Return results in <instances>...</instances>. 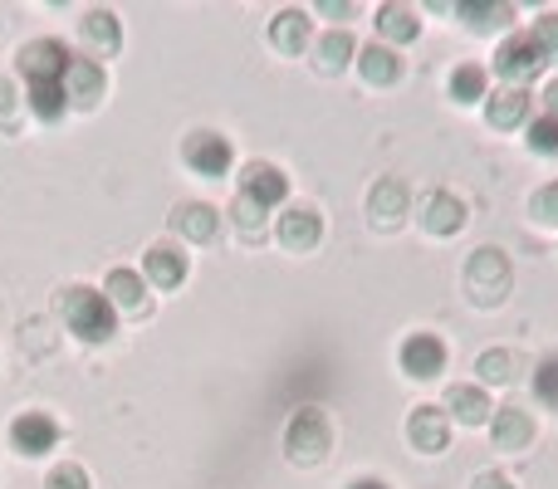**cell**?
<instances>
[{"label":"cell","mask_w":558,"mask_h":489,"mask_svg":"<svg viewBox=\"0 0 558 489\" xmlns=\"http://www.w3.org/2000/svg\"><path fill=\"white\" fill-rule=\"evenodd\" d=\"M59 314H64L69 333L84 338V343H108V338L118 333V308H113V298H108L104 289H88V284L64 289Z\"/></svg>","instance_id":"6da1fadb"},{"label":"cell","mask_w":558,"mask_h":489,"mask_svg":"<svg viewBox=\"0 0 558 489\" xmlns=\"http://www.w3.org/2000/svg\"><path fill=\"white\" fill-rule=\"evenodd\" d=\"M510 284H514V269H510V255L495 245L475 249L471 265H465V289H471V298L481 308H495L510 298Z\"/></svg>","instance_id":"7a4b0ae2"},{"label":"cell","mask_w":558,"mask_h":489,"mask_svg":"<svg viewBox=\"0 0 558 489\" xmlns=\"http://www.w3.org/2000/svg\"><path fill=\"white\" fill-rule=\"evenodd\" d=\"M328 445H333V426H328V416L318 412V406H304V412L289 416L284 451L294 465H318L328 455Z\"/></svg>","instance_id":"3957f363"},{"label":"cell","mask_w":558,"mask_h":489,"mask_svg":"<svg viewBox=\"0 0 558 489\" xmlns=\"http://www.w3.org/2000/svg\"><path fill=\"white\" fill-rule=\"evenodd\" d=\"M544 64H549V59H544V49L530 39V29H520V35H505L500 49H495V74H500L505 88L534 84Z\"/></svg>","instance_id":"277c9868"},{"label":"cell","mask_w":558,"mask_h":489,"mask_svg":"<svg viewBox=\"0 0 558 489\" xmlns=\"http://www.w3.org/2000/svg\"><path fill=\"white\" fill-rule=\"evenodd\" d=\"M182 162L192 167L196 176H211V182H221V176H231V167H235L231 137H221V133H192L182 143Z\"/></svg>","instance_id":"5b68a950"},{"label":"cell","mask_w":558,"mask_h":489,"mask_svg":"<svg viewBox=\"0 0 558 489\" xmlns=\"http://www.w3.org/2000/svg\"><path fill=\"white\" fill-rule=\"evenodd\" d=\"M69 64H74V49L64 45V39H29L25 49H20L15 69L25 74V84H39V78H64Z\"/></svg>","instance_id":"8992f818"},{"label":"cell","mask_w":558,"mask_h":489,"mask_svg":"<svg viewBox=\"0 0 558 489\" xmlns=\"http://www.w3.org/2000/svg\"><path fill=\"white\" fill-rule=\"evenodd\" d=\"M397 363L416 382H436L446 372V343L436 333H407L402 347H397Z\"/></svg>","instance_id":"52a82bcc"},{"label":"cell","mask_w":558,"mask_h":489,"mask_svg":"<svg viewBox=\"0 0 558 489\" xmlns=\"http://www.w3.org/2000/svg\"><path fill=\"white\" fill-rule=\"evenodd\" d=\"M10 445L20 455H29V461H39V455H49L59 445V421L49 412H20L10 421Z\"/></svg>","instance_id":"ba28073f"},{"label":"cell","mask_w":558,"mask_h":489,"mask_svg":"<svg viewBox=\"0 0 558 489\" xmlns=\"http://www.w3.org/2000/svg\"><path fill=\"white\" fill-rule=\"evenodd\" d=\"M241 196L245 201H255L260 211H275V206H284V196H289V176L279 172L275 162H245Z\"/></svg>","instance_id":"9c48e42d"},{"label":"cell","mask_w":558,"mask_h":489,"mask_svg":"<svg viewBox=\"0 0 558 489\" xmlns=\"http://www.w3.org/2000/svg\"><path fill=\"white\" fill-rule=\"evenodd\" d=\"M407 441L422 455H441L446 441H451V421H446V406H416L407 416Z\"/></svg>","instance_id":"30bf717a"},{"label":"cell","mask_w":558,"mask_h":489,"mask_svg":"<svg viewBox=\"0 0 558 489\" xmlns=\"http://www.w3.org/2000/svg\"><path fill=\"white\" fill-rule=\"evenodd\" d=\"M78 39H84L88 59L98 64V59L118 54V45H123V25H118L113 10H88V15L78 20Z\"/></svg>","instance_id":"8fae6325"},{"label":"cell","mask_w":558,"mask_h":489,"mask_svg":"<svg viewBox=\"0 0 558 489\" xmlns=\"http://www.w3.org/2000/svg\"><path fill=\"white\" fill-rule=\"evenodd\" d=\"M530 108H534V98L524 88H500V94L485 98V123L495 133H514V127H530Z\"/></svg>","instance_id":"7c38bea8"},{"label":"cell","mask_w":558,"mask_h":489,"mask_svg":"<svg viewBox=\"0 0 558 489\" xmlns=\"http://www.w3.org/2000/svg\"><path fill=\"white\" fill-rule=\"evenodd\" d=\"M104 88H108V74H104V64H94V59H74L69 64V74H64V94H69V108H94L98 98H104Z\"/></svg>","instance_id":"4fadbf2b"},{"label":"cell","mask_w":558,"mask_h":489,"mask_svg":"<svg viewBox=\"0 0 558 489\" xmlns=\"http://www.w3.org/2000/svg\"><path fill=\"white\" fill-rule=\"evenodd\" d=\"M422 231H432V235L465 231V201L451 192H426L422 196Z\"/></svg>","instance_id":"5bb4252c"},{"label":"cell","mask_w":558,"mask_h":489,"mask_svg":"<svg viewBox=\"0 0 558 489\" xmlns=\"http://www.w3.org/2000/svg\"><path fill=\"white\" fill-rule=\"evenodd\" d=\"M186 269H192V265H186V255L177 245H167V241L153 245L143 255V279H147V284H157V289H182L186 284Z\"/></svg>","instance_id":"9a60e30c"},{"label":"cell","mask_w":558,"mask_h":489,"mask_svg":"<svg viewBox=\"0 0 558 489\" xmlns=\"http://www.w3.org/2000/svg\"><path fill=\"white\" fill-rule=\"evenodd\" d=\"M324 241V221H318V211H308V206H289L284 216H279V245L294 249V255H304V249H314Z\"/></svg>","instance_id":"2e32d148"},{"label":"cell","mask_w":558,"mask_h":489,"mask_svg":"<svg viewBox=\"0 0 558 489\" xmlns=\"http://www.w3.org/2000/svg\"><path fill=\"white\" fill-rule=\"evenodd\" d=\"M490 441H495V451H524L534 441V416L524 406H500L490 416Z\"/></svg>","instance_id":"e0dca14e"},{"label":"cell","mask_w":558,"mask_h":489,"mask_svg":"<svg viewBox=\"0 0 558 489\" xmlns=\"http://www.w3.org/2000/svg\"><path fill=\"white\" fill-rule=\"evenodd\" d=\"M367 216H373V225L392 231V225L407 216V186L397 182V176H383V182L367 192Z\"/></svg>","instance_id":"ac0fdd59"},{"label":"cell","mask_w":558,"mask_h":489,"mask_svg":"<svg viewBox=\"0 0 558 489\" xmlns=\"http://www.w3.org/2000/svg\"><path fill=\"white\" fill-rule=\"evenodd\" d=\"M357 74H363L373 88H392L397 78H402V59H397V49H387L383 39H377V45L357 49Z\"/></svg>","instance_id":"d6986e66"},{"label":"cell","mask_w":558,"mask_h":489,"mask_svg":"<svg viewBox=\"0 0 558 489\" xmlns=\"http://www.w3.org/2000/svg\"><path fill=\"white\" fill-rule=\"evenodd\" d=\"M308 39H314V25H308L304 10H279L270 20V45L279 54H304Z\"/></svg>","instance_id":"ffe728a7"},{"label":"cell","mask_w":558,"mask_h":489,"mask_svg":"<svg viewBox=\"0 0 558 489\" xmlns=\"http://www.w3.org/2000/svg\"><path fill=\"white\" fill-rule=\"evenodd\" d=\"M456 15L475 29V35H495V29H510L514 25V5H500V0H461Z\"/></svg>","instance_id":"44dd1931"},{"label":"cell","mask_w":558,"mask_h":489,"mask_svg":"<svg viewBox=\"0 0 558 489\" xmlns=\"http://www.w3.org/2000/svg\"><path fill=\"white\" fill-rule=\"evenodd\" d=\"M25 103L39 123H59L69 113V94H64V78H39V84H25Z\"/></svg>","instance_id":"7402d4cb"},{"label":"cell","mask_w":558,"mask_h":489,"mask_svg":"<svg viewBox=\"0 0 558 489\" xmlns=\"http://www.w3.org/2000/svg\"><path fill=\"white\" fill-rule=\"evenodd\" d=\"M446 412H451L461 426H490L495 406H490V396H485L481 387H461V382H456L451 392H446Z\"/></svg>","instance_id":"603a6c76"},{"label":"cell","mask_w":558,"mask_h":489,"mask_svg":"<svg viewBox=\"0 0 558 489\" xmlns=\"http://www.w3.org/2000/svg\"><path fill=\"white\" fill-rule=\"evenodd\" d=\"M104 294L113 298V308H128V314H147V279L137 274V269H113L104 284Z\"/></svg>","instance_id":"cb8c5ba5"},{"label":"cell","mask_w":558,"mask_h":489,"mask_svg":"<svg viewBox=\"0 0 558 489\" xmlns=\"http://www.w3.org/2000/svg\"><path fill=\"white\" fill-rule=\"evenodd\" d=\"M377 35H383V45H412L416 35H422V20H416L412 5H383L377 10Z\"/></svg>","instance_id":"d4e9b609"},{"label":"cell","mask_w":558,"mask_h":489,"mask_svg":"<svg viewBox=\"0 0 558 489\" xmlns=\"http://www.w3.org/2000/svg\"><path fill=\"white\" fill-rule=\"evenodd\" d=\"M314 64H318V74H338V69L357 64L353 35H348V29H328V35L314 45Z\"/></svg>","instance_id":"484cf974"},{"label":"cell","mask_w":558,"mask_h":489,"mask_svg":"<svg viewBox=\"0 0 558 489\" xmlns=\"http://www.w3.org/2000/svg\"><path fill=\"white\" fill-rule=\"evenodd\" d=\"M451 98L461 108H475L490 98V74H485L481 64H456L451 69Z\"/></svg>","instance_id":"4316f807"},{"label":"cell","mask_w":558,"mask_h":489,"mask_svg":"<svg viewBox=\"0 0 558 489\" xmlns=\"http://www.w3.org/2000/svg\"><path fill=\"white\" fill-rule=\"evenodd\" d=\"M177 231L186 235V241H196V245H206L216 231H221V216L211 211L206 201H186L182 211H177Z\"/></svg>","instance_id":"83f0119b"},{"label":"cell","mask_w":558,"mask_h":489,"mask_svg":"<svg viewBox=\"0 0 558 489\" xmlns=\"http://www.w3.org/2000/svg\"><path fill=\"white\" fill-rule=\"evenodd\" d=\"M524 143H530L534 157H558V118H530V127H524Z\"/></svg>","instance_id":"f1b7e54d"},{"label":"cell","mask_w":558,"mask_h":489,"mask_svg":"<svg viewBox=\"0 0 558 489\" xmlns=\"http://www.w3.org/2000/svg\"><path fill=\"white\" fill-rule=\"evenodd\" d=\"M534 396H539V406H549V412H558V353L539 357V367H534Z\"/></svg>","instance_id":"f546056e"},{"label":"cell","mask_w":558,"mask_h":489,"mask_svg":"<svg viewBox=\"0 0 558 489\" xmlns=\"http://www.w3.org/2000/svg\"><path fill=\"white\" fill-rule=\"evenodd\" d=\"M475 372H481V382H514V357L510 353H485L481 363H475Z\"/></svg>","instance_id":"4dcf8cb0"},{"label":"cell","mask_w":558,"mask_h":489,"mask_svg":"<svg viewBox=\"0 0 558 489\" xmlns=\"http://www.w3.org/2000/svg\"><path fill=\"white\" fill-rule=\"evenodd\" d=\"M530 39L544 49V59H549V64H558V15H539V20H534Z\"/></svg>","instance_id":"1f68e13d"},{"label":"cell","mask_w":558,"mask_h":489,"mask_svg":"<svg viewBox=\"0 0 558 489\" xmlns=\"http://www.w3.org/2000/svg\"><path fill=\"white\" fill-rule=\"evenodd\" d=\"M530 216L539 225H558V182H549V186H539V192H534Z\"/></svg>","instance_id":"d6a6232c"},{"label":"cell","mask_w":558,"mask_h":489,"mask_svg":"<svg viewBox=\"0 0 558 489\" xmlns=\"http://www.w3.org/2000/svg\"><path fill=\"white\" fill-rule=\"evenodd\" d=\"M45 489H94L84 475V465H54V470L45 475Z\"/></svg>","instance_id":"836d02e7"},{"label":"cell","mask_w":558,"mask_h":489,"mask_svg":"<svg viewBox=\"0 0 558 489\" xmlns=\"http://www.w3.org/2000/svg\"><path fill=\"white\" fill-rule=\"evenodd\" d=\"M260 221H265V211H260L255 201H245V196H241V201H235V225H241L245 235H255V231H260Z\"/></svg>","instance_id":"e575fe53"},{"label":"cell","mask_w":558,"mask_h":489,"mask_svg":"<svg viewBox=\"0 0 558 489\" xmlns=\"http://www.w3.org/2000/svg\"><path fill=\"white\" fill-rule=\"evenodd\" d=\"M539 113H544V118H558V78H554V84H544V94H539Z\"/></svg>","instance_id":"d590c367"},{"label":"cell","mask_w":558,"mask_h":489,"mask_svg":"<svg viewBox=\"0 0 558 489\" xmlns=\"http://www.w3.org/2000/svg\"><path fill=\"white\" fill-rule=\"evenodd\" d=\"M471 489H514L510 480H505L500 470H485V475H475V485Z\"/></svg>","instance_id":"8d00e7d4"},{"label":"cell","mask_w":558,"mask_h":489,"mask_svg":"<svg viewBox=\"0 0 558 489\" xmlns=\"http://www.w3.org/2000/svg\"><path fill=\"white\" fill-rule=\"evenodd\" d=\"M348 489H392V485H387V480H377V475H357V480L348 485Z\"/></svg>","instance_id":"74e56055"}]
</instances>
